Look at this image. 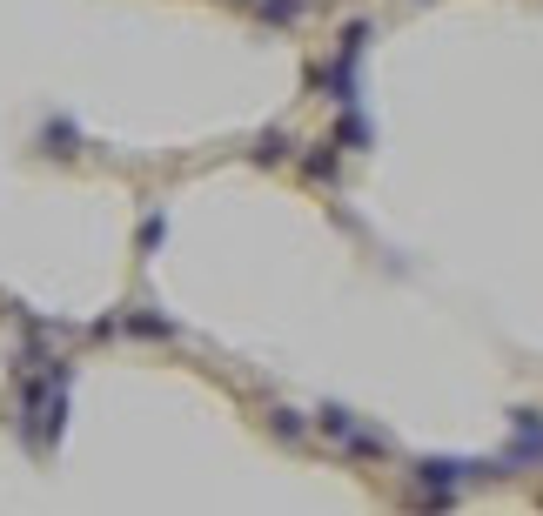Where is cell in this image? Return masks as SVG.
Masks as SVG:
<instances>
[{"label": "cell", "mask_w": 543, "mask_h": 516, "mask_svg": "<svg viewBox=\"0 0 543 516\" xmlns=\"http://www.w3.org/2000/svg\"><path fill=\"white\" fill-rule=\"evenodd\" d=\"M322 429H329L342 449H356V456H383V449H389L383 429H369L362 416H349V409H322Z\"/></svg>", "instance_id": "cell-1"}, {"label": "cell", "mask_w": 543, "mask_h": 516, "mask_svg": "<svg viewBox=\"0 0 543 516\" xmlns=\"http://www.w3.org/2000/svg\"><path fill=\"white\" fill-rule=\"evenodd\" d=\"M342 148H369V128H362V121H342Z\"/></svg>", "instance_id": "cell-2"}]
</instances>
